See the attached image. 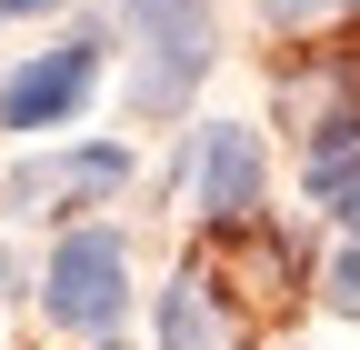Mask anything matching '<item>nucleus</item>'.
Listing matches in <instances>:
<instances>
[{"instance_id":"obj_1","label":"nucleus","mask_w":360,"mask_h":350,"mask_svg":"<svg viewBox=\"0 0 360 350\" xmlns=\"http://www.w3.org/2000/svg\"><path fill=\"white\" fill-rule=\"evenodd\" d=\"M130 40H141V70H130V110L170 120L180 101L200 91V70L220 60V11L210 0H130Z\"/></svg>"},{"instance_id":"obj_2","label":"nucleus","mask_w":360,"mask_h":350,"mask_svg":"<svg viewBox=\"0 0 360 350\" xmlns=\"http://www.w3.org/2000/svg\"><path fill=\"white\" fill-rule=\"evenodd\" d=\"M120 300H130V250H120V231H70V240L51 250V271H40V311H51L60 330H90V340H101V330L120 320Z\"/></svg>"},{"instance_id":"obj_3","label":"nucleus","mask_w":360,"mask_h":350,"mask_svg":"<svg viewBox=\"0 0 360 350\" xmlns=\"http://www.w3.org/2000/svg\"><path fill=\"white\" fill-rule=\"evenodd\" d=\"M90 80H101V51H90V40H60V51L20 60L11 80H0V130H60L90 101Z\"/></svg>"},{"instance_id":"obj_4","label":"nucleus","mask_w":360,"mask_h":350,"mask_svg":"<svg viewBox=\"0 0 360 350\" xmlns=\"http://www.w3.org/2000/svg\"><path fill=\"white\" fill-rule=\"evenodd\" d=\"M191 190H200L210 221H250V210H260V141H250L240 120H210V130H200V150H191Z\"/></svg>"},{"instance_id":"obj_5","label":"nucleus","mask_w":360,"mask_h":350,"mask_svg":"<svg viewBox=\"0 0 360 350\" xmlns=\"http://www.w3.org/2000/svg\"><path fill=\"white\" fill-rule=\"evenodd\" d=\"M130 181V150H70V160H20L11 170V190H0V200H11V210H40V200H90V190H120Z\"/></svg>"},{"instance_id":"obj_6","label":"nucleus","mask_w":360,"mask_h":350,"mask_svg":"<svg viewBox=\"0 0 360 350\" xmlns=\"http://www.w3.org/2000/svg\"><path fill=\"white\" fill-rule=\"evenodd\" d=\"M160 350H210V290L200 280H180L160 300Z\"/></svg>"},{"instance_id":"obj_7","label":"nucleus","mask_w":360,"mask_h":350,"mask_svg":"<svg viewBox=\"0 0 360 350\" xmlns=\"http://www.w3.org/2000/svg\"><path fill=\"white\" fill-rule=\"evenodd\" d=\"M330 311H360V240L330 260Z\"/></svg>"},{"instance_id":"obj_8","label":"nucleus","mask_w":360,"mask_h":350,"mask_svg":"<svg viewBox=\"0 0 360 350\" xmlns=\"http://www.w3.org/2000/svg\"><path fill=\"white\" fill-rule=\"evenodd\" d=\"M270 11H310V0H270ZM340 11H360V0H340Z\"/></svg>"},{"instance_id":"obj_9","label":"nucleus","mask_w":360,"mask_h":350,"mask_svg":"<svg viewBox=\"0 0 360 350\" xmlns=\"http://www.w3.org/2000/svg\"><path fill=\"white\" fill-rule=\"evenodd\" d=\"M0 280H11V250H0Z\"/></svg>"},{"instance_id":"obj_10","label":"nucleus","mask_w":360,"mask_h":350,"mask_svg":"<svg viewBox=\"0 0 360 350\" xmlns=\"http://www.w3.org/2000/svg\"><path fill=\"white\" fill-rule=\"evenodd\" d=\"M0 20H11V0H0Z\"/></svg>"},{"instance_id":"obj_11","label":"nucleus","mask_w":360,"mask_h":350,"mask_svg":"<svg viewBox=\"0 0 360 350\" xmlns=\"http://www.w3.org/2000/svg\"><path fill=\"white\" fill-rule=\"evenodd\" d=\"M350 221H360V200H350Z\"/></svg>"}]
</instances>
